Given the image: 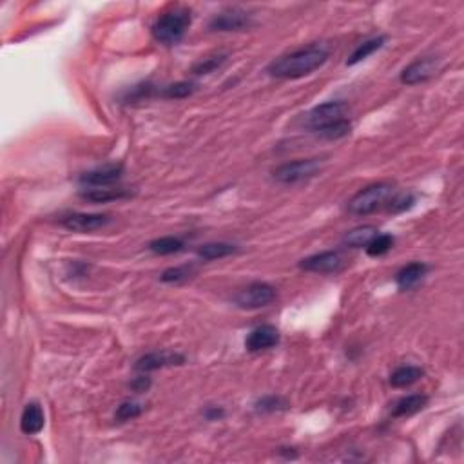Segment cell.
<instances>
[{
	"label": "cell",
	"instance_id": "cell-1",
	"mask_svg": "<svg viewBox=\"0 0 464 464\" xmlns=\"http://www.w3.org/2000/svg\"><path fill=\"white\" fill-rule=\"evenodd\" d=\"M328 60V51L321 46H307L289 54L276 58L267 67V73L274 79L298 80L312 75Z\"/></svg>",
	"mask_w": 464,
	"mask_h": 464
},
{
	"label": "cell",
	"instance_id": "cell-2",
	"mask_svg": "<svg viewBox=\"0 0 464 464\" xmlns=\"http://www.w3.org/2000/svg\"><path fill=\"white\" fill-rule=\"evenodd\" d=\"M192 22V13L189 8L183 6H173L167 11H163L156 22L151 28L154 40L166 46H174L185 37L187 29Z\"/></svg>",
	"mask_w": 464,
	"mask_h": 464
},
{
	"label": "cell",
	"instance_id": "cell-3",
	"mask_svg": "<svg viewBox=\"0 0 464 464\" xmlns=\"http://www.w3.org/2000/svg\"><path fill=\"white\" fill-rule=\"evenodd\" d=\"M394 196V185L388 182L372 183L361 189L354 198L348 202V212L354 216H369L388 205L390 198Z\"/></svg>",
	"mask_w": 464,
	"mask_h": 464
},
{
	"label": "cell",
	"instance_id": "cell-4",
	"mask_svg": "<svg viewBox=\"0 0 464 464\" xmlns=\"http://www.w3.org/2000/svg\"><path fill=\"white\" fill-rule=\"evenodd\" d=\"M348 115V105L341 100H334V102H325L321 105H315L312 111H308L303 118V125L311 131H323L328 125L336 124V122L344 120Z\"/></svg>",
	"mask_w": 464,
	"mask_h": 464
},
{
	"label": "cell",
	"instance_id": "cell-5",
	"mask_svg": "<svg viewBox=\"0 0 464 464\" xmlns=\"http://www.w3.org/2000/svg\"><path fill=\"white\" fill-rule=\"evenodd\" d=\"M321 169V162L318 158H307V160H296V162H289L279 166L274 170V180L285 185H294V183H301L305 180L314 178L315 174Z\"/></svg>",
	"mask_w": 464,
	"mask_h": 464
},
{
	"label": "cell",
	"instance_id": "cell-6",
	"mask_svg": "<svg viewBox=\"0 0 464 464\" xmlns=\"http://www.w3.org/2000/svg\"><path fill=\"white\" fill-rule=\"evenodd\" d=\"M276 299V289L269 283L254 282L241 289L236 296H234V303L240 308L245 311H256V308H263Z\"/></svg>",
	"mask_w": 464,
	"mask_h": 464
},
{
	"label": "cell",
	"instance_id": "cell-7",
	"mask_svg": "<svg viewBox=\"0 0 464 464\" xmlns=\"http://www.w3.org/2000/svg\"><path fill=\"white\" fill-rule=\"evenodd\" d=\"M344 265L347 260L340 250H325L299 261V269L314 274H340Z\"/></svg>",
	"mask_w": 464,
	"mask_h": 464
},
{
	"label": "cell",
	"instance_id": "cell-8",
	"mask_svg": "<svg viewBox=\"0 0 464 464\" xmlns=\"http://www.w3.org/2000/svg\"><path fill=\"white\" fill-rule=\"evenodd\" d=\"M439 69V58L435 57H419L417 60H414L412 64L402 69L401 76V83L405 86H417V83H423L427 80H430L431 76L437 73Z\"/></svg>",
	"mask_w": 464,
	"mask_h": 464
},
{
	"label": "cell",
	"instance_id": "cell-9",
	"mask_svg": "<svg viewBox=\"0 0 464 464\" xmlns=\"http://www.w3.org/2000/svg\"><path fill=\"white\" fill-rule=\"evenodd\" d=\"M185 363V356L173 350H156V352H149L141 356L140 359L134 363V370L140 373H149L154 370H162L167 366H180Z\"/></svg>",
	"mask_w": 464,
	"mask_h": 464
},
{
	"label": "cell",
	"instance_id": "cell-10",
	"mask_svg": "<svg viewBox=\"0 0 464 464\" xmlns=\"http://www.w3.org/2000/svg\"><path fill=\"white\" fill-rule=\"evenodd\" d=\"M250 25V15L240 8H228L216 13L209 22L211 31H241Z\"/></svg>",
	"mask_w": 464,
	"mask_h": 464
},
{
	"label": "cell",
	"instance_id": "cell-11",
	"mask_svg": "<svg viewBox=\"0 0 464 464\" xmlns=\"http://www.w3.org/2000/svg\"><path fill=\"white\" fill-rule=\"evenodd\" d=\"M111 218L108 214H87V212H73L62 218V227L73 232H95L108 227Z\"/></svg>",
	"mask_w": 464,
	"mask_h": 464
},
{
	"label": "cell",
	"instance_id": "cell-12",
	"mask_svg": "<svg viewBox=\"0 0 464 464\" xmlns=\"http://www.w3.org/2000/svg\"><path fill=\"white\" fill-rule=\"evenodd\" d=\"M122 174H124V166L122 163H109V166L96 167V169L89 170V173H83L80 176V183L91 187V189L111 187L112 183H116L122 178Z\"/></svg>",
	"mask_w": 464,
	"mask_h": 464
},
{
	"label": "cell",
	"instance_id": "cell-13",
	"mask_svg": "<svg viewBox=\"0 0 464 464\" xmlns=\"http://www.w3.org/2000/svg\"><path fill=\"white\" fill-rule=\"evenodd\" d=\"M279 343V330L272 325H261V327L254 328L250 332L247 340H245V347L249 352H263L274 348Z\"/></svg>",
	"mask_w": 464,
	"mask_h": 464
},
{
	"label": "cell",
	"instance_id": "cell-14",
	"mask_svg": "<svg viewBox=\"0 0 464 464\" xmlns=\"http://www.w3.org/2000/svg\"><path fill=\"white\" fill-rule=\"evenodd\" d=\"M83 199L91 203H108V202H118V199H127L133 196V192L124 187H96V189H87L82 195Z\"/></svg>",
	"mask_w": 464,
	"mask_h": 464
},
{
	"label": "cell",
	"instance_id": "cell-15",
	"mask_svg": "<svg viewBox=\"0 0 464 464\" xmlns=\"http://www.w3.org/2000/svg\"><path fill=\"white\" fill-rule=\"evenodd\" d=\"M428 267L421 261H414V263H408V265L402 267L398 274H395V283L401 290H412L414 286H417L421 283V279L424 278Z\"/></svg>",
	"mask_w": 464,
	"mask_h": 464
},
{
	"label": "cell",
	"instance_id": "cell-16",
	"mask_svg": "<svg viewBox=\"0 0 464 464\" xmlns=\"http://www.w3.org/2000/svg\"><path fill=\"white\" fill-rule=\"evenodd\" d=\"M428 405V395L424 394H412L401 398L392 408V417H410V415L419 414L424 410Z\"/></svg>",
	"mask_w": 464,
	"mask_h": 464
},
{
	"label": "cell",
	"instance_id": "cell-17",
	"mask_svg": "<svg viewBox=\"0 0 464 464\" xmlns=\"http://www.w3.org/2000/svg\"><path fill=\"white\" fill-rule=\"evenodd\" d=\"M44 428V412L37 402L25 405L21 417V430L25 435H37Z\"/></svg>",
	"mask_w": 464,
	"mask_h": 464
},
{
	"label": "cell",
	"instance_id": "cell-18",
	"mask_svg": "<svg viewBox=\"0 0 464 464\" xmlns=\"http://www.w3.org/2000/svg\"><path fill=\"white\" fill-rule=\"evenodd\" d=\"M424 376V370L421 366L415 365H405L399 366L392 372L390 376V385L394 386V388H408L414 383H417L421 377Z\"/></svg>",
	"mask_w": 464,
	"mask_h": 464
},
{
	"label": "cell",
	"instance_id": "cell-19",
	"mask_svg": "<svg viewBox=\"0 0 464 464\" xmlns=\"http://www.w3.org/2000/svg\"><path fill=\"white\" fill-rule=\"evenodd\" d=\"M379 234L373 225H363V227H356L352 228L350 232H347V236H344V245L348 247H352V249H361V247H365L373 240V238Z\"/></svg>",
	"mask_w": 464,
	"mask_h": 464
},
{
	"label": "cell",
	"instance_id": "cell-20",
	"mask_svg": "<svg viewBox=\"0 0 464 464\" xmlns=\"http://www.w3.org/2000/svg\"><path fill=\"white\" fill-rule=\"evenodd\" d=\"M385 42H386V37H373L365 42H361L359 46L354 50V53L350 54V58L347 60V66H356V64L363 62V60L369 58L370 54H373L376 51L381 50V47L385 46Z\"/></svg>",
	"mask_w": 464,
	"mask_h": 464
},
{
	"label": "cell",
	"instance_id": "cell-21",
	"mask_svg": "<svg viewBox=\"0 0 464 464\" xmlns=\"http://www.w3.org/2000/svg\"><path fill=\"white\" fill-rule=\"evenodd\" d=\"M236 253V247L231 243H224V241H216V243H205L198 249V257L203 261H214L227 257L231 254Z\"/></svg>",
	"mask_w": 464,
	"mask_h": 464
},
{
	"label": "cell",
	"instance_id": "cell-22",
	"mask_svg": "<svg viewBox=\"0 0 464 464\" xmlns=\"http://www.w3.org/2000/svg\"><path fill=\"white\" fill-rule=\"evenodd\" d=\"M183 249V241L180 238L174 236H166V238H158L149 243L151 253L158 254V256H169V254H176Z\"/></svg>",
	"mask_w": 464,
	"mask_h": 464
},
{
	"label": "cell",
	"instance_id": "cell-23",
	"mask_svg": "<svg viewBox=\"0 0 464 464\" xmlns=\"http://www.w3.org/2000/svg\"><path fill=\"white\" fill-rule=\"evenodd\" d=\"M196 91V86L192 82H174L169 86L162 87L158 95L166 100H183L189 98Z\"/></svg>",
	"mask_w": 464,
	"mask_h": 464
},
{
	"label": "cell",
	"instance_id": "cell-24",
	"mask_svg": "<svg viewBox=\"0 0 464 464\" xmlns=\"http://www.w3.org/2000/svg\"><path fill=\"white\" fill-rule=\"evenodd\" d=\"M394 241L395 240L392 234H377V236L373 238L369 245H366V254L372 257L385 256L386 253L392 250V247H394Z\"/></svg>",
	"mask_w": 464,
	"mask_h": 464
},
{
	"label": "cell",
	"instance_id": "cell-25",
	"mask_svg": "<svg viewBox=\"0 0 464 464\" xmlns=\"http://www.w3.org/2000/svg\"><path fill=\"white\" fill-rule=\"evenodd\" d=\"M196 269L192 265H182V267H170V269L163 270L162 276H160V279H162L163 283H183L187 282V279H191L192 276H195Z\"/></svg>",
	"mask_w": 464,
	"mask_h": 464
},
{
	"label": "cell",
	"instance_id": "cell-26",
	"mask_svg": "<svg viewBox=\"0 0 464 464\" xmlns=\"http://www.w3.org/2000/svg\"><path fill=\"white\" fill-rule=\"evenodd\" d=\"M225 60H227V54H212V57L203 58V60L192 66V73L195 75H211V73H214L216 69H220L224 66Z\"/></svg>",
	"mask_w": 464,
	"mask_h": 464
},
{
	"label": "cell",
	"instance_id": "cell-27",
	"mask_svg": "<svg viewBox=\"0 0 464 464\" xmlns=\"http://www.w3.org/2000/svg\"><path fill=\"white\" fill-rule=\"evenodd\" d=\"M144 412V406L137 401H125L116 408L115 419L118 423H125V421H133V419L140 417Z\"/></svg>",
	"mask_w": 464,
	"mask_h": 464
},
{
	"label": "cell",
	"instance_id": "cell-28",
	"mask_svg": "<svg viewBox=\"0 0 464 464\" xmlns=\"http://www.w3.org/2000/svg\"><path fill=\"white\" fill-rule=\"evenodd\" d=\"M350 129H352V124H350L348 118H344V120L336 122V124L325 127L323 131H319V134L327 138V140H340V138H344L347 134H350Z\"/></svg>",
	"mask_w": 464,
	"mask_h": 464
},
{
	"label": "cell",
	"instance_id": "cell-29",
	"mask_svg": "<svg viewBox=\"0 0 464 464\" xmlns=\"http://www.w3.org/2000/svg\"><path fill=\"white\" fill-rule=\"evenodd\" d=\"M289 408V402L278 395H265L256 402V410L263 412V414H272V412H279Z\"/></svg>",
	"mask_w": 464,
	"mask_h": 464
},
{
	"label": "cell",
	"instance_id": "cell-30",
	"mask_svg": "<svg viewBox=\"0 0 464 464\" xmlns=\"http://www.w3.org/2000/svg\"><path fill=\"white\" fill-rule=\"evenodd\" d=\"M415 198L408 192V195H394L388 202V211L390 212H405L408 209L414 207Z\"/></svg>",
	"mask_w": 464,
	"mask_h": 464
},
{
	"label": "cell",
	"instance_id": "cell-31",
	"mask_svg": "<svg viewBox=\"0 0 464 464\" xmlns=\"http://www.w3.org/2000/svg\"><path fill=\"white\" fill-rule=\"evenodd\" d=\"M131 388L134 390V392H147V390H149V386H151V379L147 376H145V373H141L140 377H137V379H133V381H131Z\"/></svg>",
	"mask_w": 464,
	"mask_h": 464
},
{
	"label": "cell",
	"instance_id": "cell-32",
	"mask_svg": "<svg viewBox=\"0 0 464 464\" xmlns=\"http://www.w3.org/2000/svg\"><path fill=\"white\" fill-rule=\"evenodd\" d=\"M224 415L225 410L220 408V406H211V408H207V412H205V417H207L209 421H218V419H221Z\"/></svg>",
	"mask_w": 464,
	"mask_h": 464
}]
</instances>
